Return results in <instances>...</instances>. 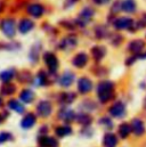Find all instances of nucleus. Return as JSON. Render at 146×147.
<instances>
[{"instance_id": "1", "label": "nucleus", "mask_w": 146, "mask_h": 147, "mask_svg": "<svg viewBox=\"0 0 146 147\" xmlns=\"http://www.w3.org/2000/svg\"><path fill=\"white\" fill-rule=\"evenodd\" d=\"M114 84L111 81H103L97 87V95L102 103H106L113 97Z\"/></svg>"}, {"instance_id": "2", "label": "nucleus", "mask_w": 146, "mask_h": 147, "mask_svg": "<svg viewBox=\"0 0 146 147\" xmlns=\"http://www.w3.org/2000/svg\"><path fill=\"white\" fill-rule=\"evenodd\" d=\"M94 15H95V11H94L93 8H90V7H84V8L80 11L78 18L75 20V24L79 25L80 28H83V26H86V25L90 22V20L93 18Z\"/></svg>"}, {"instance_id": "3", "label": "nucleus", "mask_w": 146, "mask_h": 147, "mask_svg": "<svg viewBox=\"0 0 146 147\" xmlns=\"http://www.w3.org/2000/svg\"><path fill=\"white\" fill-rule=\"evenodd\" d=\"M134 24H135V21L129 17H120V18L114 20L113 22V25L116 30H129L130 32L136 31L134 29Z\"/></svg>"}, {"instance_id": "4", "label": "nucleus", "mask_w": 146, "mask_h": 147, "mask_svg": "<svg viewBox=\"0 0 146 147\" xmlns=\"http://www.w3.org/2000/svg\"><path fill=\"white\" fill-rule=\"evenodd\" d=\"M0 28H1L2 33L7 38L11 39V38L15 37L16 28H15V21L14 20H11V18L2 20L1 23H0Z\"/></svg>"}, {"instance_id": "5", "label": "nucleus", "mask_w": 146, "mask_h": 147, "mask_svg": "<svg viewBox=\"0 0 146 147\" xmlns=\"http://www.w3.org/2000/svg\"><path fill=\"white\" fill-rule=\"evenodd\" d=\"M43 61L46 63V65L48 66V70L50 73H55L58 69V59L56 57V55L51 51H46L43 54Z\"/></svg>"}, {"instance_id": "6", "label": "nucleus", "mask_w": 146, "mask_h": 147, "mask_svg": "<svg viewBox=\"0 0 146 147\" xmlns=\"http://www.w3.org/2000/svg\"><path fill=\"white\" fill-rule=\"evenodd\" d=\"M145 47V41H143L142 39H136V40H132L129 42L128 45V50L132 54H136L138 55Z\"/></svg>"}, {"instance_id": "7", "label": "nucleus", "mask_w": 146, "mask_h": 147, "mask_svg": "<svg viewBox=\"0 0 146 147\" xmlns=\"http://www.w3.org/2000/svg\"><path fill=\"white\" fill-rule=\"evenodd\" d=\"M78 45V39L75 36H69V37L64 38L61 43H59V48L64 49V50H70L73 49L75 46Z\"/></svg>"}, {"instance_id": "8", "label": "nucleus", "mask_w": 146, "mask_h": 147, "mask_svg": "<svg viewBox=\"0 0 146 147\" xmlns=\"http://www.w3.org/2000/svg\"><path fill=\"white\" fill-rule=\"evenodd\" d=\"M93 88V82L88 78H81L78 81V90L81 94H88Z\"/></svg>"}, {"instance_id": "9", "label": "nucleus", "mask_w": 146, "mask_h": 147, "mask_svg": "<svg viewBox=\"0 0 146 147\" xmlns=\"http://www.w3.org/2000/svg\"><path fill=\"white\" fill-rule=\"evenodd\" d=\"M36 110H38V114L40 116L46 117V116L50 115V113H51V104L48 100H42L38 104Z\"/></svg>"}, {"instance_id": "10", "label": "nucleus", "mask_w": 146, "mask_h": 147, "mask_svg": "<svg viewBox=\"0 0 146 147\" xmlns=\"http://www.w3.org/2000/svg\"><path fill=\"white\" fill-rule=\"evenodd\" d=\"M28 13L31 15V16H33V17H36V18H39V17H41L42 15H43V13H45V7L42 6V5H40V3H32V5H30L29 7H28Z\"/></svg>"}, {"instance_id": "11", "label": "nucleus", "mask_w": 146, "mask_h": 147, "mask_svg": "<svg viewBox=\"0 0 146 147\" xmlns=\"http://www.w3.org/2000/svg\"><path fill=\"white\" fill-rule=\"evenodd\" d=\"M88 63V56L87 54L84 53H79L74 56V58L72 59V64L78 67V69H81V67H84L86 64Z\"/></svg>"}, {"instance_id": "12", "label": "nucleus", "mask_w": 146, "mask_h": 147, "mask_svg": "<svg viewBox=\"0 0 146 147\" xmlns=\"http://www.w3.org/2000/svg\"><path fill=\"white\" fill-rule=\"evenodd\" d=\"M33 28H34V23H33V21H31L29 18H23L18 24V31L23 34L30 32Z\"/></svg>"}, {"instance_id": "13", "label": "nucleus", "mask_w": 146, "mask_h": 147, "mask_svg": "<svg viewBox=\"0 0 146 147\" xmlns=\"http://www.w3.org/2000/svg\"><path fill=\"white\" fill-rule=\"evenodd\" d=\"M91 55H93V57L96 62H99L106 55V49L103 46H95V47L91 48Z\"/></svg>"}, {"instance_id": "14", "label": "nucleus", "mask_w": 146, "mask_h": 147, "mask_svg": "<svg viewBox=\"0 0 146 147\" xmlns=\"http://www.w3.org/2000/svg\"><path fill=\"white\" fill-rule=\"evenodd\" d=\"M124 111H126L124 105H123L121 102H118V103H115L114 105H112V106H111V109H110V113H111V115H112V116L120 117V116H122V115L124 114Z\"/></svg>"}, {"instance_id": "15", "label": "nucleus", "mask_w": 146, "mask_h": 147, "mask_svg": "<svg viewBox=\"0 0 146 147\" xmlns=\"http://www.w3.org/2000/svg\"><path fill=\"white\" fill-rule=\"evenodd\" d=\"M74 81V74L71 72H65L61 78H59V84L62 87H70Z\"/></svg>"}, {"instance_id": "16", "label": "nucleus", "mask_w": 146, "mask_h": 147, "mask_svg": "<svg viewBox=\"0 0 146 147\" xmlns=\"http://www.w3.org/2000/svg\"><path fill=\"white\" fill-rule=\"evenodd\" d=\"M110 36L109 29L105 26V25H97L95 28V37L97 38L98 40H102V39H105Z\"/></svg>"}, {"instance_id": "17", "label": "nucleus", "mask_w": 146, "mask_h": 147, "mask_svg": "<svg viewBox=\"0 0 146 147\" xmlns=\"http://www.w3.org/2000/svg\"><path fill=\"white\" fill-rule=\"evenodd\" d=\"M40 50H41V43L40 42H36L34 43L31 49H30V54H29V57L32 62H38L39 59V55H40Z\"/></svg>"}, {"instance_id": "18", "label": "nucleus", "mask_w": 146, "mask_h": 147, "mask_svg": "<svg viewBox=\"0 0 146 147\" xmlns=\"http://www.w3.org/2000/svg\"><path fill=\"white\" fill-rule=\"evenodd\" d=\"M131 129L135 132V135L139 136V135L144 134V123L139 119H135L131 122Z\"/></svg>"}, {"instance_id": "19", "label": "nucleus", "mask_w": 146, "mask_h": 147, "mask_svg": "<svg viewBox=\"0 0 146 147\" xmlns=\"http://www.w3.org/2000/svg\"><path fill=\"white\" fill-rule=\"evenodd\" d=\"M137 8L135 0H123L122 1V10L126 13H135Z\"/></svg>"}, {"instance_id": "20", "label": "nucleus", "mask_w": 146, "mask_h": 147, "mask_svg": "<svg viewBox=\"0 0 146 147\" xmlns=\"http://www.w3.org/2000/svg\"><path fill=\"white\" fill-rule=\"evenodd\" d=\"M39 143L43 147H57V140H55V138H49L46 136H41L39 138Z\"/></svg>"}, {"instance_id": "21", "label": "nucleus", "mask_w": 146, "mask_h": 147, "mask_svg": "<svg viewBox=\"0 0 146 147\" xmlns=\"http://www.w3.org/2000/svg\"><path fill=\"white\" fill-rule=\"evenodd\" d=\"M104 147H115L118 144V138L113 134H106L103 140Z\"/></svg>"}, {"instance_id": "22", "label": "nucleus", "mask_w": 146, "mask_h": 147, "mask_svg": "<svg viewBox=\"0 0 146 147\" xmlns=\"http://www.w3.org/2000/svg\"><path fill=\"white\" fill-rule=\"evenodd\" d=\"M36 123V116L32 114V113H30V114H28L23 120H22V127L24 128V129H29V128H31V127H33V124Z\"/></svg>"}, {"instance_id": "23", "label": "nucleus", "mask_w": 146, "mask_h": 147, "mask_svg": "<svg viewBox=\"0 0 146 147\" xmlns=\"http://www.w3.org/2000/svg\"><path fill=\"white\" fill-rule=\"evenodd\" d=\"M20 98H21V100H23L24 103L30 104V103L34 99V94H33V91H31V90H29V89H25V90H23V91L21 92Z\"/></svg>"}, {"instance_id": "24", "label": "nucleus", "mask_w": 146, "mask_h": 147, "mask_svg": "<svg viewBox=\"0 0 146 147\" xmlns=\"http://www.w3.org/2000/svg\"><path fill=\"white\" fill-rule=\"evenodd\" d=\"M58 116H59V119H62V120H64V121L71 122V121L74 120L75 114H74V112L71 110H62L59 112Z\"/></svg>"}, {"instance_id": "25", "label": "nucleus", "mask_w": 146, "mask_h": 147, "mask_svg": "<svg viewBox=\"0 0 146 147\" xmlns=\"http://www.w3.org/2000/svg\"><path fill=\"white\" fill-rule=\"evenodd\" d=\"M15 75V70L14 69H10V70H6L3 72L0 73V80L5 83H8Z\"/></svg>"}, {"instance_id": "26", "label": "nucleus", "mask_w": 146, "mask_h": 147, "mask_svg": "<svg viewBox=\"0 0 146 147\" xmlns=\"http://www.w3.org/2000/svg\"><path fill=\"white\" fill-rule=\"evenodd\" d=\"M16 91V87L13 84V83H5L2 87H1V94L2 95H13L14 92Z\"/></svg>"}, {"instance_id": "27", "label": "nucleus", "mask_w": 146, "mask_h": 147, "mask_svg": "<svg viewBox=\"0 0 146 147\" xmlns=\"http://www.w3.org/2000/svg\"><path fill=\"white\" fill-rule=\"evenodd\" d=\"M8 107L11 109L13 111H15V112H17V113H23L24 112L23 105L21 103H18L17 100H15V99H11V100L8 102Z\"/></svg>"}, {"instance_id": "28", "label": "nucleus", "mask_w": 146, "mask_h": 147, "mask_svg": "<svg viewBox=\"0 0 146 147\" xmlns=\"http://www.w3.org/2000/svg\"><path fill=\"white\" fill-rule=\"evenodd\" d=\"M131 130H132V129H131V127H130L128 123H122V124L120 125V128H119V135H120L122 138H126V137H128V135L130 134Z\"/></svg>"}, {"instance_id": "29", "label": "nucleus", "mask_w": 146, "mask_h": 147, "mask_svg": "<svg viewBox=\"0 0 146 147\" xmlns=\"http://www.w3.org/2000/svg\"><path fill=\"white\" fill-rule=\"evenodd\" d=\"M75 99V94L73 92H65V94H62L61 95V102L64 103V104H70L72 103L73 100Z\"/></svg>"}, {"instance_id": "30", "label": "nucleus", "mask_w": 146, "mask_h": 147, "mask_svg": "<svg viewBox=\"0 0 146 147\" xmlns=\"http://www.w3.org/2000/svg\"><path fill=\"white\" fill-rule=\"evenodd\" d=\"M36 81L40 86H47L48 84V75L45 71H40L36 75Z\"/></svg>"}, {"instance_id": "31", "label": "nucleus", "mask_w": 146, "mask_h": 147, "mask_svg": "<svg viewBox=\"0 0 146 147\" xmlns=\"http://www.w3.org/2000/svg\"><path fill=\"white\" fill-rule=\"evenodd\" d=\"M55 132H56L57 136H59V137H64V136L70 135V134L72 132V130H71L70 127H58V128H56Z\"/></svg>"}, {"instance_id": "32", "label": "nucleus", "mask_w": 146, "mask_h": 147, "mask_svg": "<svg viewBox=\"0 0 146 147\" xmlns=\"http://www.w3.org/2000/svg\"><path fill=\"white\" fill-rule=\"evenodd\" d=\"M122 40H123V37H122L121 34L115 33V34H112V36H111V43H112L114 47H118L119 45H121Z\"/></svg>"}, {"instance_id": "33", "label": "nucleus", "mask_w": 146, "mask_h": 147, "mask_svg": "<svg viewBox=\"0 0 146 147\" xmlns=\"http://www.w3.org/2000/svg\"><path fill=\"white\" fill-rule=\"evenodd\" d=\"M18 80L21 82H28L31 80V73L29 71H22L18 75Z\"/></svg>"}, {"instance_id": "34", "label": "nucleus", "mask_w": 146, "mask_h": 147, "mask_svg": "<svg viewBox=\"0 0 146 147\" xmlns=\"http://www.w3.org/2000/svg\"><path fill=\"white\" fill-rule=\"evenodd\" d=\"M78 121H79L80 123H82V124L87 125V124H89V123L91 122V117H90L89 115H86V114H81V115H79V117H78Z\"/></svg>"}, {"instance_id": "35", "label": "nucleus", "mask_w": 146, "mask_h": 147, "mask_svg": "<svg viewBox=\"0 0 146 147\" xmlns=\"http://www.w3.org/2000/svg\"><path fill=\"white\" fill-rule=\"evenodd\" d=\"M59 24L62 25V26H64V28H66V29H69V30H73L74 29V26L76 25L75 24V21L72 22V21H62V22H59Z\"/></svg>"}, {"instance_id": "36", "label": "nucleus", "mask_w": 146, "mask_h": 147, "mask_svg": "<svg viewBox=\"0 0 146 147\" xmlns=\"http://www.w3.org/2000/svg\"><path fill=\"white\" fill-rule=\"evenodd\" d=\"M120 9H122V2H120V1L118 0V1H115L114 5L112 6L111 13H112V14H116V13H119Z\"/></svg>"}, {"instance_id": "37", "label": "nucleus", "mask_w": 146, "mask_h": 147, "mask_svg": "<svg viewBox=\"0 0 146 147\" xmlns=\"http://www.w3.org/2000/svg\"><path fill=\"white\" fill-rule=\"evenodd\" d=\"M11 139V135L8 132H1L0 134V143H5L7 140Z\"/></svg>"}, {"instance_id": "38", "label": "nucleus", "mask_w": 146, "mask_h": 147, "mask_svg": "<svg viewBox=\"0 0 146 147\" xmlns=\"http://www.w3.org/2000/svg\"><path fill=\"white\" fill-rule=\"evenodd\" d=\"M79 0H65V2H64V8H69V7H71L73 6L74 3H76Z\"/></svg>"}, {"instance_id": "39", "label": "nucleus", "mask_w": 146, "mask_h": 147, "mask_svg": "<svg viewBox=\"0 0 146 147\" xmlns=\"http://www.w3.org/2000/svg\"><path fill=\"white\" fill-rule=\"evenodd\" d=\"M144 26H146V13L143 15L142 20H141L139 23H138V28H144Z\"/></svg>"}, {"instance_id": "40", "label": "nucleus", "mask_w": 146, "mask_h": 147, "mask_svg": "<svg viewBox=\"0 0 146 147\" xmlns=\"http://www.w3.org/2000/svg\"><path fill=\"white\" fill-rule=\"evenodd\" d=\"M136 58H137V56H131V57H129V58L126 61V64H127L128 66H130L131 64H134V62L136 61Z\"/></svg>"}, {"instance_id": "41", "label": "nucleus", "mask_w": 146, "mask_h": 147, "mask_svg": "<svg viewBox=\"0 0 146 147\" xmlns=\"http://www.w3.org/2000/svg\"><path fill=\"white\" fill-rule=\"evenodd\" d=\"M96 5H105V3H107L110 2V0H93Z\"/></svg>"}, {"instance_id": "42", "label": "nucleus", "mask_w": 146, "mask_h": 147, "mask_svg": "<svg viewBox=\"0 0 146 147\" xmlns=\"http://www.w3.org/2000/svg\"><path fill=\"white\" fill-rule=\"evenodd\" d=\"M3 9H5V2L0 0V13H2V11H3Z\"/></svg>"}, {"instance_id": "43", "label": "nucleus", "mask_w": 146, "mask_h": 147, "mask_svg": "<svg viewBox=\"0 0 146 147\" xmlns=\"http://www.w3.org/2000/svg\"><path fill=\"white\" fill-rule=\"evenodd\" d=\"M144 107L146 109V97H145V99H144Z\"/></svg>"}, {"instance_id": "44", "label": "nucleus", "mask_w": 146, "mask_h": 147, "mask_svg": "<svg viewBox=\"0 0 146 147\" xmlns=\"http://www.w3.org/2000/svg\"><path fill=\"white\" fill-rule=\"evenodd\" d=\"M2 105V100H1V98H0V106Z\"/></svg>"}, {"instance_id": "45", "label": "nucleus", "mask_w": 146, "mask_h": 147, "mask_svg": "<svg viewBox=\"0 0 146 147\" xmlns=\"http://www.w3.org/2000/svg\"><path fill=\"white\" fill-rule=\"evenodd\" d=\"M145 57H146V54L144 55V56H143V58H145Z\"/></svg>"}]
</instances>
